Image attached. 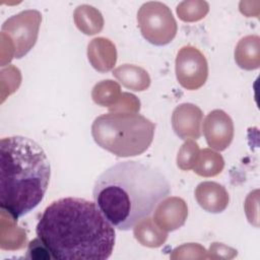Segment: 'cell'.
I'll use <instances>...</instances> for the list:
<instances>
[{
    "mask_svg": "<svg viewBox=\"0 0 260 260\" xmlns=\"http://www.w3.org/2000/svg\"><path fill=\"white\" fill-rule=\"evenodd\" d=\"M223 167L224 160L221 154L211 148H203L199 151V155L193 170L198 176L214 177L221 173Z\"/></svg>",
    "mask_w": 260,
    "mask_h": 260,
    "instance_id": "cell-17",
    "label": "cell"
},
{
    "mask_svg": "<svg viewBox=\"0 0 260 260\" xmlns=\"http://www.w3.org/2000/svg\"><path fill=\"white\" fill-rule=\"evenodd\" d=\"M235 61L245 70H254L260 66V38L249 35L239 41L235 49Z\"/></svg>",
    "mask_w": 260,
    "mask_h": 260,
    "instance_id": "cell-13",
    "label": "cell"
},
{
    "mask_svg": "<svg viewBox=\"0 0 260 260\" xmlns=\"http://www.w3.org/2000/svg\"><path fill=\"white\" fill-rule=\"evenodd\" d=\"M203 114L194 104L184 103L175 108L172 114V127L183 140H196L201 136Z\"/></svg>",
    "mask_w": 260,
    "mask_h": 260,
    "instance_id": "cell-9",
    "label": "cell"
},
{
    "mask_svg": "<svg viewBox=\"0 0 260 260\" xmlns=\"http://www.w3.org/2000/svg\"><path fill=\"white\" fill-rule=\"evenodd\" d=\"M113 76L126 88L133 91L146 90L150 85V76L142 67L123 64L113 70Z\"/></svg>",
    "mask_w": 260,
    "mask_h": 260,
    "instance_id": "cell-14",
    "label": "cell"
},
{
    "mask_svg": "<svg viewBox=\"0 0 260 260\" xmlns=\"http://www.w3.org/2000/svg\"><path fill=\"white\" fill-rule=\"evenodd\" d=\"M208 11V3L202 0L183 1L177 6V14L179 18L185 22L198 21L204 18Z\"/></svg>",
    "mask_w": 260,
    "mask_h": 260,
    "instance_id": "cell-19",
    "label": "cell"
},
{
    "mask_svg": "<svg viewBox=\"0 0 260 260\" xmlns=\"http://www.w3.org/2000/svg\"><path fill=\"white\" fill-rule=\"evenodd\" d=\"M203 135L211 149L222 151L226 149L234 138V123L222 110L211 111L205 117L202 125Z\"/></svg>",
    "mask_w": 260,
    "mask_h": 260,
    "instance_id": "cell-8",
    "label": "cell"
},
{
    "mask_svg": "<svg viewBox=\"0 0 260 260\" xmlns=\"http://www.w3.org/2000/svg\"><path fill=\"white\" fill-rule=\"evenodd\" d=\"M188 216L186 202L180 197H166L154 208L153 221L164 231L173 232L181 228Z\"/></svg>",
    "mask_w": 260,
    "mask_h": 260,
    "instance_id": "cell-10",
    "label": "cell"
},
{
    "mask_svg": "<svg viewBox=\"0 0 260 260\" xmlns=\"http://www.w3.org/2000/svg\"><path fill=\"white\" fill-rule=\"evenodd\" d=\"M51 178V166L43 147L23 136L0 141V206L17 220L43 200Z\"/></svg>",
    "mask_w": 260,
    "mask_h": 260,
    "instance_id": "cell-3",
    "label": "cell"
},
{
    "mask_svg": "<svg viewBox=\"0 0 260 260\" xmlns=\"http://www.w3.org/2000/svg\"><path fill=\"white\" fill-rule=\"evenodd\" d=\"M133 234L138 243L148 248H158L168 239V232L161 230L149 216L134 225Z\"/></svg>",
    "mask_w": 260,
    "mask_h": 260,
    "instance_id": "cell-15",
    "label": "cell"
},
{
    "mask_svg": "<svg viewBox=\"0 0 260 260\" xmlns=\"http://www.w3.org/2000/svg\"><path fill=\"white\" fill-rule=\"evenodd\" d=\"M204 247L199 244L189 243L184 244L176 248L172 255L171 259H206L207 254Z\"/></svg>",
    "mask_w": 260,
    "mask_h": 260,
    "instance_id": "cell-21",
    "label": "cell"
},
{
    "mask_svg": "<svg viewBox=\"0 0 260 260\" xmlns=\"http://www.w3.org/2000/svg\"><path fill=\"white\" fill-rule=\"evenodd\" d=\"M195 198L197 203L207 212H222L229 204V193L225 188L211 181L198 184L195 189Z\"/></svg>",
    "mask_w": 260,
    "mask_h": 260,
    "instance_id": "cell-11",
    "label": "cell"
},
{
    "mask_svg": "<svg viewBox=\"0 0 260 260\" xmlns=\"http://www.w3.org/2000/svg\"><path fill=\"white\" fill-rule=\"evenodd\" d=\"M87 58L96 71L108 72L114 68L117 61L116 46L109 39L94 38L87 46Z\"/></svg>",
    "mask_w": 260,
    "mask_h": 260,
    "instance_id": "cell-12",
    "label": "cell"
},
{
    "mask_svg": "<svg viewBox=\"0 0 260 260\" xmlns=\"http://www.w3.org/2000/svg\"><path fill=\"white\" fill-rule=\"evenodd\" d=\"M171 185L156 168L135 160L118 162L96 179L92 197L106 218L121 231H130L148 217Z\"/></svg>",
    "mask_w": 260,
    "mask_h": 260,
    "instance_id": "cell-2",
    "label": "cell"
},
{
    "mask_svg": "<svg viewBox=\"0 0 260 260\" xmlns=\"http://www.w3.org/2000/svg\"><path fill=\"white\" fill-rule=\"evenodd\" d=\"M73 19L77 28L88 36L100 32L104 27L102 13L96 8L87 4L76 7L73 13Z\"/></svg>",
    "mask_w": 260,
    "mask_h": 260,
    "instance_id": "cell-16",
    "label": "cell"
},
{
    "mask_svg": "<svg viewBox=\"0 0 260 260\" xmlns=\"http://www.w3.org/2000/svg\"><path fill=\"white\" fill-rule=\"evenodd\" d=\"M143 38L154 46H165L176 37L178 25L171 9L158 1L143 3L137 12Z\"/></svg>",
    "mask_w": 260,
    "mask_h": 260,
    "instance_id": "cell-5",
    "label": "cell"
},
{
    "mask_svg": "<svg viewBox=\"0 0 260 260\" xmlns=\"http://www.w3.org/2000/svg\"><path fill=\"white\" fill-rule=\"evenodd\" d=\"M27 257L29 258H36V259H50L52 256L49 252V250L46 248V246L43 244V242L36 238L28 244L27 249Z\"/></svg>",
    "mask_w": 260,
    "mask_h": 260,
    "instance_id": "cell-24",
    "label": "cell"
},
{
    "mask_svg": "<svg viewBox=\"0 0 260 260\" xmlns=\"http://www.w3.org/2000/svg\"><path fill=\"white\" fill-rule=\"evenodd\" d=\"M36 233L57 260H105L116 241L114 225L98 205L78 197L53 201L43 211Z\"/></svg>",
    "mask_w": 260,
    "mask_h": 260,
    "instance_id": "cell-1",
    "label": "cell"
},
{
    "mask_svg": "<svg viewBox=\"0 0 260 260\" xmlns=\"http://www.w3.org/2000/svg\"><path fill=\"white\" fill-rule=\"evenodd\" d=\"M175 70L178 82L188 90L204 85L208 76V64L204 55L193 46H184L177 54Z\"/></svg>",
    "mask_w": 260,
    "mask_h": 260,
    "instance_id": "cell-7",
    "label": "cell"
},
{
    "mask_svg": "<svg viewBox=\"0 0 260 260\" xmlns=\"http://www.w3.org/2000/svg\"><path fill=\"white\" fill-rule=\"evenodd\" d=\"M208 253L209 255H207V258L211 259H233L237 256V250L225 246L222 243H212Z\"/></svg>",
    "mask_w": 260,
    "mask_h": 260,
    "instance_id": "cell-23",
    "label": "cell"
},
{
    "mask_svg": "<svg viewBox=\"0 0 260 260\" xmlns=\"http://www.w3.org/2000/svg\"><path fill=\"white\" fill-rule=\"evenodd\" d=\"M121 94L122 92L120 84L111 79L98 82L91 90L92 101L96 105L105 108H111L115 106L120 100Z\"/></svg>",
    "mask_w": 260,
    "mask_h": 260,
    "instance_id": "cell-18",
    "label": "cell"
},
{
    "mask_svg": "<svg viewBox=\"0 0 260 260\" xmlns=\"http://www.w3.org/2000/svg\"><path fill=\"white\" fill-rule=\"evenodd\" d=\"M155 124L138 113L101 115L91 125L94 142L119 157L136 156L148 149L154 136Z\"/></svg>",
    "mask_w": 260,
    "mask_h": 260,
    "instance_id": "cell-4",
    "label": "cell"
},
{
    "mask_svg": "<svg viewBox=\"0 0 260 260\" xmlns=\"http://www.w3.org/2000/svg\"><path fill=\"white\" fill-rule=\"evenodd\" d=\"M42 20L40 11L35 9L23 10L12 15L1 26V36L10 42L13 58L20 59L35 46Z\"/></svg>",
    "mask_w": 260,
    "mask_h": 260,
    "instance_id": "cell-6",
    "label": "cell"
},
{
    "mask_svg": "<svg viewBox=\"0 0 260 260\" xmlns=\"http://www.w3.org/2000/svg\"><path fill=\"white\" fill-rule=\"evenodd\" d=\"M109 110L113 113H138L140 110V102L134 94L122 92L118 103L109 108Z\"/></svg>",
    "mask_w": 260,
    "mask_h": 260,
    "instance_id": "cell-22",
    "label": "cell"
},
{
    "mask_svg": "<svg viewBox=\"0 0 260 260\" xmlns=\"http://www.w3.org/2000/svg\"><path fill=\"white\" fill-rule=\"evenodd\" d=\"M199 151V146L194 140H186L179 149L177 155V166L183 171L193 169L198 158Z\"/></svg>",
    "mask_w": 260,
    "mask_h": 260,
    "instance_id": "cell-20",
    "label": "cell"
}]
</instances>
